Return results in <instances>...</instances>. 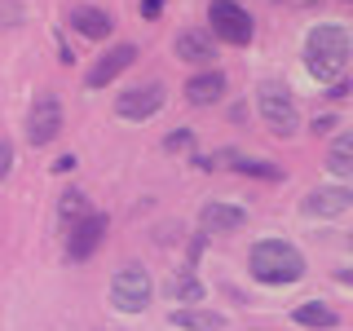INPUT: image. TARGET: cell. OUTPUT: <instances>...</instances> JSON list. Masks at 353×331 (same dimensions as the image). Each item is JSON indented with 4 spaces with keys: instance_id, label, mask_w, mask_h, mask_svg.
Listing matches in <instances>:
<instances>
[{
    "instance_id": "6da1fadb",
    "label": "cell",
    "mask_w": 353,
    "mask_h": 331,
    "mask_svg": "<svg viewBox=\"0 0 353 331\" xmlns=\"http://www.w3.org/2000/svg\"><path fill=\"white\" fill-rule=\"evenodd\" d=\"M349 49H353V40H349L345 27L318 22V27L305 36V71L314 75L318 84H336L340 75H345V66H349Z\"/></svg>"
},
{
    "instance_id": "7a4b0ae2",
    "label": "cell",
    "mask_w": 353,
    "mask_h": 331,
    "mask_svg": "<svg viewBox=\"0 0 353 331\" xmlns=\"http://www.w3.org/2000/svg\"><path fill=\"white\" fill-rule=\"evenodd\" d=\"M248 270H252V279L265 283V287H287V283L305 279V257H301V248L287 243V239H261V243H252V252H248Z\"/></svg>"
},
{
    "instance_id": "3957f363",
    "label": "cell",
    "mask_w": 353,
    "mask_h": 331,
    "mask_svg": "<svg viewBox=\"0 0 353 331\" xmlns=\"http://www.w3.org/2000/svg\"><path fill=\"white\" fill-rule=\"evenodd\" d=\"M256 110H261L265 124H270L274 137H296V132H301V106H296L292 88H287L283 80H261Z\"/></svg>"
},
{
    "instance_id": "277c9868",
    "label": "cell",
    "mask_w": 353,
    "mask_h": 331,
    "mask_svg": "<svg viewBox=\"0 0 353 331\" xmlns=\"http://www.w3.org/2000/svg\"><path fill=\"white\" fill-rule=\"evenodd\" d=\"M208 22H212V36L225 44H252V36H256V22H252V14L239 0H212Z\"/></svg>"
},
{
    "instance_id": "5b68a950",
    "label": "cell",
    "mask_w": 353,
    "mask_h": 331,
    "mask_svg": "<svg viewBox=\"0 0 353 331\" xmlns=\"http://www.w3.org/2000/svg\"><path fill=\"white\" fill-rule=\"evenodd\" d=\"M110 301L119 314H141L150 305V274L141 265H119L110 279Z\"/></svg>"
},
{
    "instance_id": "8992f818",
    "label": "cell",
    "mask_w": 353,
    "mask_h": 331,
    "mask_svg": "<svg viewBox=\"0 0 353 331\" xmlns=\"http://www.w3.org/2000/svg\"><path fill=\"white\" fill-rule=\"evenodd\" d=\"M163 97H168V88H163L159 80H146V84L124 88V93L115 97V115L128 119V124H137V119H150L154 110L163 106Z\"/></svg>"
},
{
    "instance_id": "52a82bcc",
    "label": "cell",
    "mask_w": 353,
    "mask_h": 331,
    "mask_svg": "<svg viewBox=\"0 0 353 331\" xmlns=\"http://www.w3.org/2000/svg\"><path fill=\"white\" fill-rule=\"evenodd\" d=\"M106 225H110V221L102 212H88L84 221H75L71 234H66V261L80 265V261L93 257V252L102 248V239H106Z\"/></svg>"
},
{
    "instance_id": "ba28073f",
    "label": "cell",
    "mask_w": 353,
    "mask_h": 331,
    "mask_svg": "<svg viewBox=\"0 0 353 331\" xmlns=\"http://www.w3.org/2000/svg\"><path fill=\"white\" fill-rule=\"evenodd\" d=\"M58 132H62V102L53 93H44V97H36V106L27 115V141L31 146H49Z\"/></svg>"
},
{
    "instance_id": "9c48e42d",
    "label": "cell",
    "mask_w": 353,
    "mask_h": 331,
    "mask_svg": "<svg viewBox=\"0 0 353 331\" xmlns=\"http://www.w3.org/2000/svg\"><path fill=\"white\" fill-rule=\"evenodd\" d=\"M137 62V44H115V49H106L102 58H97L93 66H88V88H106L110 80H119V75L128 71V66Z\"/></svg>"
},
{
    "instance_id": "30bf717a",
    "label": "cell",
    "mask_w": 353,
    "mask_h": 331,
    "mask_svg": "<svg viewBox=\"0 0 353 331\" xmlns=\"http://www.w3.org/2000/svg\"><path fill=\"white\" fill-rule=\"evenodd\" d=\"M349 208H353V185H318L301 199L305 217H340Z\"/></svg>"
},
{
    "instance_id": "8fae6325",
    "label": "cell",
    "mask_w": 353,
    "mask_h": 331,
    "mask_svg": "<svg viewBox=\"0 0 353 331\" xmlns=\"http://www.w3.org/2000/svg\"><path fill=\"white\" fill-rule=\"evenodd\" d=\"M216 36H208V31H199V27H190V31H181V36L172 40V49H176V58L181 62H194V66H212V58H216Z\"/></svg>"
},
{
    "instance_id": "7c38bea8",
    "label": "cell",
    "mask_w": 353,
    "mask_h": 331,
    "mask_svg": "<svg viewBox=\"0 0 353 331\" xmlns=\"http://www.w3.org/2000/svg\"><path fill=\"white\" fill-rule=\"evenodd\" d=\"M216 163H225V168H234L243 177H261V181H279V177H283L274 163L248 159V154H239V150H221V159H199V168H216Z\"/></svg>"
},
{
    "instance_id": "4fadbf2b",
    "label": "cell",
    "mask_w": 353,
    "mask_h": 331,
    "mask_svg": "<svg viewBox=\"0 0 353 331\" xmlns=\"http://www.w3.org/2000/svg\"><path fill=\"white\" fill-rule=\"evenodd\" d=\"M66 18H71V27L80 31V36H88V40H106L110 31H115V18H110L106 9H97V5H80Z\"/></svg>"
},
{
    "instance_id": "5bb4252c",
    "label": "cell",
    "mask_w": 353,
    "mask_h": 331,
    "mask_svg": "<svg viewBox=\"0 0 353 331\" xmlns=\"http://www.w3.org/2000/svg\"><path fill=\"white\" fill-rule=\"evenodd\" d=\"M225 97V75L221 71H199L185 80V102H194V106H212Z\"/></svg>"
},
{
    "instance_id": "9a60e30c",
    "label": "cell",
    "mask_w": 353,
    "mask_h": 331,
    "mask_svg": "<svg viewBox=\"0 0 353 331\" xmlns=\"http://www.w3.org/2000/svg\"><path fill=\"white\" fill-rule=\"evenodd\" d=\"M199 221H203V230H239V225H248V212H243L239 203L208 199V203L199 208Z\"/></svg>"
},
{
    "instance_id": "2e32d148",
    "label": "cell",
    "mask_w": 353,
    "mask_h": 331,
    "mask_svg": "<svg viewBox=\"0 0 353 331\" xmlns=\"http://www.w3.org/2000/svg\"><path fill=\"white\" fill-rule=\"evenodd\" d=\"M168 323H172L176 331H221V327H225V318L212 314V309H190V305L176 309V305H172Z\"/></svg>"
},
{
    "instance_id": "e0dca14e",
    "label": "cell",
    "mask_w": 353,
    "mask_h": 331,
    "mask_svg": "<svg viewBox=\"0 0 353 331\" xmlns=\"http://www.w3.org/2000/svg\"><path fill=\"white\" fill-rule=\"evenodd\" d=\"M292 318L301 327H336L340 318H336V309L331 305H323V301H309V305H296L292 309Z\"/></svg>"
},
{
    "instance_id": "ac0fdd59",
    "label": "cell",
    "mask_w": 353,
    "mask_h": 331,
    "mask_svg": "<svg viewBox=\"0 0 353 331\" xmlns=\"http://www.w3.org/2000/svg\"><path fill=\"white\" fill-rule=\"evenodd\" d=\"M93 208H88V199L80 194V190H62V199H58V217L66 221V225H75V221H84Z\"/></svg>"
},
{
    "instance_id": "d6986e66",
    "label": "cell",
    "mask_w": 353,
    "mask_h": 331,
    "mask_svg": "<svg viewBox=\"0 0 353 331\" xmlns=\"http://www.w3.org/2000/svg\"><path fill=\"white\" fill-rule=\"evenodd\" d=\"M168 296H172V301H181V305H194L199 296H203V283H199L194 274H176V279L168 283Z\"/></svg>"
},
{
    "instance_id": "ffe728a7",
    "label": "cell",
    "mask_w": 353,
    "mask_h": 331,
    "mask_svg": "<svg viewBox=\"0 0 353 331\" xmlns=\"http://www.w3.org/2000/svg\"><path fill=\"white\" fill-rule=\"evenodd\" d=\"M190 146H194V132H190V128H176V132H168V137H163V150H172V154H176V150H190Z\"/></svg>"
},
{
    "instance_id": "44dd1931",
    "label": "cell",
    "mask_w": 353,
    "mask_h": 331,
    "mask_svg": "<svg viewBox=\"0 0 353 331\" xmlns=\"http://www.w3.org/2000/svg\"><path fill=\"white\" fill-rule=\"evenodd\" d=\"M9 172H14V141L0 137V181H5Z\"/></svg>"
},
{
    "instance_id": "7402d4cb",
    "label": "cell",
    "mask_w": 353,
    "mask_h": 331,
    "mask_svg": "<svg viewBox=\"0 0 353 331\" xmlns=\"http://www.w3.org/2000/svg\"><path fill=\"white\" fill-rule=\"evenodd\" d=\"M349 150H353V128H349V132H340V137L331 141V154H345V159H349Z\"/></svg>"
},
{
    "instance_id": "603a6c76",
    "label": "cell",
    "mask_w": 353,
    "mask_h": 331,
    "mask_svg": "<svg viewBox=\"0 0 353 331\" xmlns=\"http://www.w3.org/2000/svg\"><path fill=\"white\" fill-rule=\"evenodd\" d=\"M336 119H340V115H318L309 128H314V132H336Z\"/></svg>"
},
{
    "instance_id": "cb8c5ba5",
    "label": "cell",
    "mask_w": 353,
    "mask_h": 331,
    "mask_svg": "<svg viewBox=\"0 0 353 331\" xmlns=\"http://www.w3.org/2000/svg\"><path fill=\"white\" fill-rule=\"evenodd\" d=\"M159 9H163V0H141V18H159Z\"/></svg>"
},
{
    "instance_id": "d4e9b609",
    "label": "cell",
    "mask_w": 353,
    "mask_h": 331,
    "mask_svg": "<svg viewBox=\"0 0 353 331\" xmlns=\"http://www.w3.org/2000/svg\"><path fill=\"white\" fill-rule=\"evenodd\" d=\"M71 168H75V154H66V159L53 163V172H71Z\"/></svg>"
},
{
    "instance_id": "484cf974",
    "label": "cell",
    "mask_w": 353,
    "mask_h": 331,
    "mask_svg": "<svg viewBox=\"0 0 353 331\" xmlns=\"http://www.w3.org/2000/svg\"><path fill=\"white\" fill-rule=\"evenodd\" d=\"M336 283H345V287H353V270H336Z\"/></svg>"
},
{
    "instance_id": "4316f807",
    "label": "cell",
    "mask_w": 353,
    "mask_h": 331,
    "mask_svg": "<svg viewBox=\"0 0 353 331\" xmlns=\"http://www.w3.org/2000/svg\"><path fill=\"white\" fill-rule=\"evenodd\" d=\"M349 248H353V234H349Z\"/></svg>"
}]
</instances>
